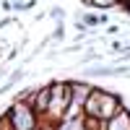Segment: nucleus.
Masks as SVG:
<instances>
[{
  "label": "nucleus",
  "mask_w": 130,
  "mask_h": 130,
  "mask_svg": "<svg viewBox=\"0 0 130 130\" xmlns=\"http://www.w3.org/2000/svg\"><path fill=\"white\" fill-rule=\"evenodd\" d=\"M10 125H13V130H34L37 127V120H34V112L26 109V107H10V115H8Z\"/></svg>",
  "instance_id": "nucleus-1"
},
{
  "label": "nucleus",
  "mask_w": 130,
  "mask_h": 130,
  "mask_svg": "<svg viewBox=\"0 0 130 130\" xmlns=\"http://www.w3.org/2000/svg\"><path fill=\"white\" fill-rule=\"evenodd\" d=\"M99 104H102V91H91L89 94V102H86V115L99 120Z\"/></svg>",
  "instance_id": "nucleus-2"
},
{
  "label": "nucleus",
  "mask_w": 130,
  "mask_h": 130,
  "mask_svg": "<svg viewBox=\"0 0 130 130\" xmlns=\"http://www.w3.org/2000/svg\"><path fill=\"white\" fill-rule=\"evenodd\" d=\"M109 130H130V115H127V112L115 115V117H112V125H109Z\"/></svg>",
  "instance_id": "nucleus-3"
},
{
  "label": "nucleus",
  "mask_w": 130,
  "mask_h": 130,
  "mask_svg": "<svg viewBox=\"0 0 130 130\" xmlns=\"http://www.w3.org/2000/svg\"><path fill=\"white\" fill-rule=\"evenodd\" d=\"M47 107H50V89H44V91L37 96V109H42V112H44Z\"/></svg>",
  "instance_id": "nucleus-4"
},
{
  "label": "nucleus",
  "mask_w": 130,
  "mask_h": 130,
  "mask_svg": "<svg viewBox=\"0 0 130 130\" xmlns=\"http://www.w3.org/2000/svg\"><path fill=\"white\" fill-rule=\"evenodd\" d=\"M91 3H96V5H102V8H107V5H112L115 0H91Z\"/></svg>",
  "instance_id": "nucleus-5"
}]
</instances>
